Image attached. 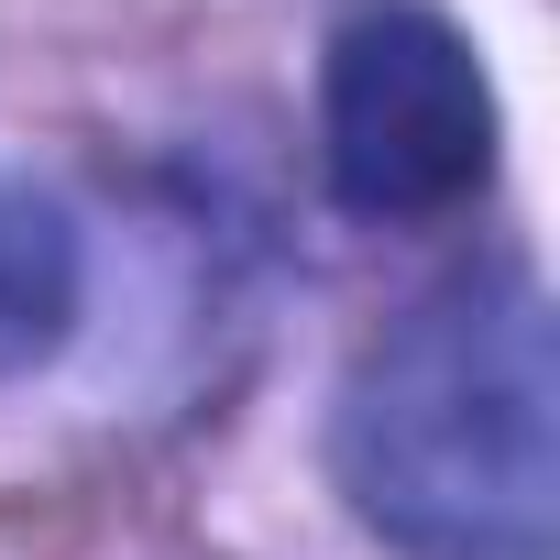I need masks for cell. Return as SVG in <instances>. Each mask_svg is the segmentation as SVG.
I'll list each match as a JSON object with an SVG mask.
<instances>
[{
	"instance_id": "obj_2",
	"label": "cell",
	"mask_w": 560,
	"mask_h": 560,
	"mask_svg": "<svg viewBox=\"0 0 560 560\" xmlns=\"http://www.w3.org/2000/svg\"><path fill=\"white\" fill-rule=\"evenodd\" d=\"M494 78L472 34L429 0H385V12L330 34L319 78V165L352 220H440L483 198L494 176Z\"/></svg>"
},
{
	"instance_id": "obj_3",
	"label": "cell",
	"mask_w": 560,
	"mask_h": 560,
	"mask_svg": "<svg viewBox=\"0 0 560 560\" xmlns=\"http://www.w3.org/2000/svg\"><path fill=\"white\" fill-rule=\"evenodd\" d=\"M67 319H78V231H67V209L0 187V374L56 352Z\"/></svg>"
},
{
	"instance_id": "obj_1",
	"label": "cell",
	"mask_w": 560,
	"mask_h": 560,
	"mask_svg": "<svg viewBox=\"0 0 560 560\" xmlns=\"http://www.w3.org/2000/svg\"><path fill=\"white\" fill-rule=\"evenodd\" d=\"M330 472L407 560L560 549V341L527 264L429 287L341 385Z\"/></svg>"
}]
</instances>
